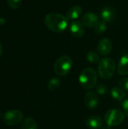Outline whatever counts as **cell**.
Instances as JSON below:
<instances>
[{
	"label": "cell",
	"instance_id": "obj_15",
	"mask_svg": "<svg viewBox=\"0 0 128 129\" xmlns=\"http://www.w3.org/2000/svg\"><path fill=\"white\" fill-rule=\"evenodd\" d=\"M111 95L114 99L118 101H122L125 97L124 90L119 87H113L111 89Z\"/></svg>",
	"mask_w": 128,
	"mask_h": 129
},
{
	"label": "cell",
	"instance_id": "obj_23",
	"mask_svg": "<svg viewBox=\"0 0 128 129\" xmlns=\"http://www.w3.org/2000/svg\"><path fill=\"white\" fill-rule=\"evenodd\" d=\"M123 109H124V113L125 115L128 117V99L125 100L124 102H123Z\"/></svg>",
	"mask_w": 128,
	"mask_h": 129
},
{
	"label": "cell",
	"instance_id": "obj_8",
	"mask_svg": "<svg viewBox=\"0 0 128 129\" xmlns=\"http://www.w3.org/2000/svg\"><path fill=\"white\" fill-rule=\"evenodd\" d=\"M112 49V43L110 39L106 38L101 39L97 45V51L99 54H100L103 56L109 55L111 53Z\"/></svg>",
	"mask_w": 128,
	"mask_h": 129
},
{
	"label": "cell",
	"instance_id": "obj_18",
	"mask_svg": "<svg viewBox=\"0 0 128 129\" xmlns=\"http://www.w3.org/2000/svg\"><path fill=\"white\" fill-rule=\"evenodd\" d=\"M60 85V79L58 78H52L48 83V88L50 91L57 90Z\"/></svg>",
	"mask_w": 128,
	"mask_h": 129
},
{
	"label": "cell",
	"instance_id": "obj_2",
	"mask_svg": "<svg viewBox=\"0 0 128 129\" xmlns=\"http://www.w3.org/2000/svg\"><path fill=\"white\" fill-rule=\"evenodd\" d=\"M79 83L85 90H91L96 87L97 82V74L93 68H86L80 74Z\"/></svg>",
	"mask_w": 128,
	"mask_h": 129
},
{
	"label": "cell",
	"instance_id": "obj_25",
	"mask_svg": "<svg viewBox=\"0 0 128 129\" xmlns=\"http://www.w3.org/2000/svg\"><path fill=\"white\" fill-rule=\"evenodd\" d=\"M101 129H111V128H110V126L107 125V126H106V127H103Z\"/></svg>",
	"mask_w": 128,
	"mask_h": 129
},
{
	"label": "cell",
	"instance_id": "obj_3",
	"mask_svg": "<svg viewBox=\"0 0 128 129\" xmlns=\"http://www.w3.org/2000/svg\"><path fill=\"white\" fill-rule=\"evenodd\" d=\"M116 64L113 59L105 57L100 60L98 65V73L103 79H110L115 73Z\"/></svg>",
	"mask_w": 128,
	"mask_h": 129
},
{
	"label": "cell",
	"instance_id": "obj_14",
	"mask_svg": "<svg viewBox=\"0 0 128 129\" xmlns=\"http://www.w3.org/2000/svg\"><path fill=\"white\" fill-rule=\"evenodd\" d=\"M82 13V8L79 5H74L71 7L66 12V17L68 20H76L78 19Z\"/></svg>",
	"mask_w": 128,
	"mask_h": 129
},
{
	"label": "cell",
	"instance_id": "obj_22",
	"mask_svg": "<svg viewBox=\"0 0 128 129\" xmlns=\"http://www.w3.org/2000/svg\"><path fill=\"white\" fill-rule=\"evenodd\" d=\"M119 87L124 91H128V78H123L119 81Z\"/></svg>",
	"mask_w": 128,
	"mask_h": 129
},
{
	"label": "cell",
	"instance_id": "obj_4",
	"mask_svg": "<svg viewBox=\"0 0 128 129\" xmlns=\"http://www.w3.org/2000/svg\"><path fill=\"white\" fill-rule=\"evenodd\" d=\"M72 60L69 56H62L59 57L54 63V70L56 74L64 76L69 73L72 67Z\"/></svg>",
	"mask_w": 128,
	"mask_h": 129
},
{
	"label": "cell",
	"instance_id": "obj_5",
	"mask_svg": "<svg viewBox=\"0 0 128 129\" xmlns=\"http://www.w3.org/2000/svg\"><path fill=\"white\" fill-rule=\"evenodd\" d=\"M124 119V113L118 109H111L105 114V121L107 125L112 127L122 123Z\"/></svg>",
	"mask_w": 128,
	"mask_h": 129
},
{
	"label": "cell",
	"instance_id": "obj_1",
	"mask_svg": "<svg viewBox=\"0 0 128 129\" xmlns=\"http://www.w3.org/2000/svg\"><path fill=\"white\" fill-rule=\"evenodd\" d=\"M45 23L51 31L60 33L66 29L69 22L66 16L58 13L52 12L45 16Z\"/></svg>",
	"mask_w": 128,
	"mask_h": 129
},
{
	"label": "cell",
	"instance_id": "obj_11",
	"mask_svg": "<svg viewBox=\"0 0 128 129\" xmlns=\"http://www.w3.org/2000/svg\"><path fill=\"white\" fill-rule=\"evenodd\" d=\"M86 125L90 129H101L103 126V120L99 116H91L87 119Z\"/></svg>",
	"mask_w": 128,
	"mask_h": 129
},
{
	"label": "cell",
	"instance_id": "obj_19",
	"mask_svg": "<svg viewBox=\"0 0 128 129\" xmlns=\"http://www.w3.org/2000/svg\"><path fill=\"white\" fill-rule=\"evenodd\" d=\"M106 29H107L106 22H105L104 20H100L98 23L96 25V26L94 27V31L96 33L102 34L106 32Z\"/></svg>",
	"mask_w": 128,
	"mask_h": 129
},
{
	"label": "cell",
	"instance_id": "obj_24",
	"mask_svg": "<svg viewBox=\"0 0 128 129\" xmlns=\"http://www.w3.org/2000/svg\"><path fill=\"white\" fill-rule=\"evenodd\" d=\"M2 51H3V49H2V44H1V42H0V57L2 56Z\"/></svg>",
	"mask_w": 128,
	"mask_h": 129
},
{
	"label": "cell",
	"instance_id": "obj_13",
	"mask_svg": "<svg viewBox=\"0 0 128 129\" xmlns=\"http://www.w3.org/2000/svg\"><path fill=\"white\" fill-rule=\"evenodd\" d=\"M118 72L120 75H128V54L123 55L118 65Z\"/></svg>",
	"mask_w": 128,
	"mask_h": 129
},
{
	"label": "cell",
	"instance_id": "obj_6",
	"mask_svg": "<svg viewBox=\"0 0 128 129\" xmlns=\"http://www.w3.org/2000/svg\"><path fill=\"white\" fill-rule=\"evenodd\" d=\"M23 114L19 110H11L7 111L3 116L4 122L9 126L18 125L23 119Z\"/></svg>",
	"mask_w": 128,
	"mask_h": 129
},
{
	"label": "cell",
	"instance_id": "obj_10",
	"mask_svg": "<svg viewBox=\"0 0 128 129\" xmlns=\"http://www.w3.org/2000/svg\"><path fill=\"white\" fill-rule=\"evenodd\" d=\"M70 33L75 38H81L84 34V24L79 21L75 20L72 21L70 24Z\"/></svg>",
	"mask_w": 128,
	"mask_h": 129
},
{
	"label": "cell",
	"instance_id": "obj_9",
	"mask_svg": "<svg viewBox=\"0 0 128 129\" xmlns=\"http://www.w3.org/2000/svg\"><path fill=\"white\" fill-rule=\"evenodd\" d=\"M99 17L93 12H87L81 17L82 23L88 27H95L99 22Z\"/></svg>",
	"mask_w": 128,
	"mask_h": 129
},
{
	"label": "cell",
	"instance_id": "obj_7",
	"mask_svg": "<svg viewBox=\"0 0 128 129\" xmlns=\"http://www.w3.org/2000/svg\"><path fill=\"white\" fill-rule=\"evenodd\" d=\"M84 104L89 109H95L99 104V95L97 91H89L84 96Z\"/></svg>",
	"mask_w": 128,
	"mask_h": 129
},
{
	"label": "cell",
	"instance_id": "obj_12",
	"mask_svg": "<svg viewBox=\"0 0 128 129\" xmlns=\"http://www.w3.org/2000/svg\"><path fill=\"white\" fill-rule=\"evenodd\" d=\"M100 17L102 18V20H104L106 23L112 22L115 17V11L112 7L106 6L101 9Z\"/></svg>",
	"mask_w": 128,
	"mask_h": 129
},
{
	"label": "cell",
	"instance_id": "obj_21",
	"mask_svg": "<svg viewBox=\"0 0 128 129\" xmlns=\"http://www.w3.org/2000/svg\"><path fill=\"white\" fill-rule=\"evenodd\" d=\"M8 5L14 9L18 8L22 3V0H7Z\"/></svg>",
	"mask_w": 128,
	"mask_h": 129
},
{
	"label": "cell",
	"instance_id": "obj_20",
	"mask_svg": "<svg viewBox=\"0 0 128 129\" xmlns=\"http://www.w3.org/2000/svg\"><path fill=\"white\" fill-rule=\"evenodd\" d=\"M96 91L98 94L105 95L108 92V88L104 84H98L97 85H96Z\"/></svg>",
	"mask_w": 128,
	"mask_h": 129
},
{
	"label": "cell",
	"instance_id": "obj_17",
	"mask_svg": "<svg viewBox=\"0 0 128 129\" xmlns=\"http://www.w3.org/2000/svg\"><path fill=\"white\" fill-rule=\"evenodd\" d=\"M86 57H87V60L91 63H97L100 62V55L99 54H97V52L94 51H88L86 55Z\"/></svg>",
	"mask_w": 128,
	"mask_h": 129
},
{
	"label": "cell",
	"instance_id": "obj_16",
	"mask_svg": "<svg viewBox=\"0 0 128 129\" xmlns=\"http://www.w3.org/2000/svg\"><path fill=\"white\" fill-rule=\"evenodd\" d=\"M21 129H38L36 122L31 117L26 118L22 123Z\"/></svg>",
	"mask_w": 128,
	"mask_h": 129
}]
</instances>
